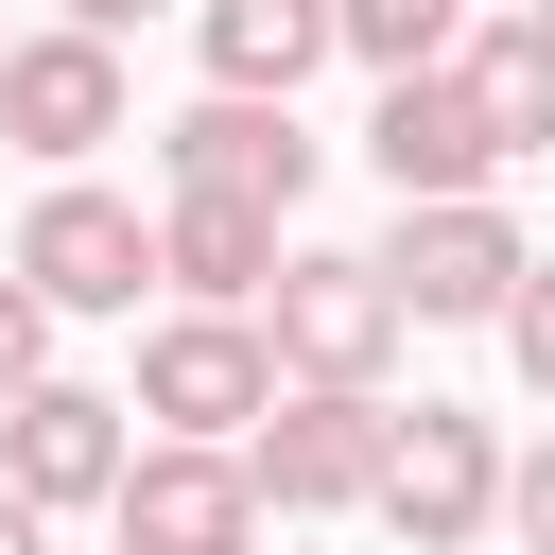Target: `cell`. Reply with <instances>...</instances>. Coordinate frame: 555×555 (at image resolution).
I'll return each instance as SVG.
<instances>
[{
    "mask_svg": "<svg viewBox=\"0 0 555 555\" xmlns=\"http://www.w3.org/2000/svg\"><path fill=\"white\" fill-rule=\"evenodd\" d=\"M364 260L399 278V312H416V330H503V295H520V260H538V243H520V208H503V191H434V208H399Z\"/></svg>",
    "mask_w": 555,
    "mask_h": 555,
    "instance_id": "4",
    "label": "cell"
},
{
    "mask_svg": "<svg viewBox=\"0 0 555 555\" xmlns=\"http://www.w3.org/2000/svg\"><path fill=\"white\" fill-rule=\"evenodd\" d=\"M121 121H139V87H121V52H104V35H69V17H52V35H17V52H0V139H17L35 173H87Z\"/></svg>",
    "mask_w": 555,
    "mask_h": 555,
    "instance_id": "10",
    "label": "cell"
},
{
    "mask_svg": "<svg viewBox=\"0 0 555 555\" xmlns=\"http://www.w3.org/2000/svg\"><path fill=\"white\" fill-rule=\"evenodd\" d=\"M17 382H52V295L0 260V399H17Z\"/></svg>",
    "mask_w": 555,
    "mask_h": 555,
    "instance_id": "16",
    "label": "cell"
},
{
    "mask_svg": "<svg viewBox=\"0 0 555 555\" xmlns=\"http://www.w3.org/2000/svg\"><path fill=\"white\" fill-rule=\"evenodd\" d=\"M399 278L364 260V243H278V278H260V347H278V382H364L382 399V364H399Z\"/></svg>",
    "mask_w": 555,
    "mask_h": 555,
    "instance_id": "1",
    "label": "cell"
},
{
    "mask_svg": "<svg viewBox=\"0 0 555 555\" xmlns=\"http://www.w3.org/2000/svg\"><path fill=\"white\" fill-rule=\"evenodd\" d=\"M121 451H139V416L104 399V382H17L0 399V486L35 503V520H104V486H121Z\"/></svg>",
    "mask_w": 555,
    "mask_h": 555,
    "instance_id": "9",
    "label": "cell"
},
{
    "mask_svg": "<svg viewBox=\"0 0 555 555\" xmlns=\"http://www.w3.org/2000/svg\"><path fill=\"white\" fill-rule=\"evenodd\" d=\"M191 52H208V87L295 104V87L330 69V0H191Z\"/></svg>",
    "mask_w": 555,
    "mask_h": 555,
    "instance_id": "13",
    "label": "cell"
},
{
    "mask_svg": "<svg viewBox=\"0 0 555 555\" xmlns=\"http://www.w3.org/2000/svg\"><path fill=\"white\" fill-rule=\"evenodd\" d=\"M278 208H208V191H156V278H173V312H260V278H278Z\"/></svg>",
    "mask_w": 555,
    "mask_h": 555,
    "instance_id": "12",
    "label": "cell"
},
{
    "mask_svg": "<svg viewBox=\"0 0 555 555\" xmlns=\"http://www.w3.org/2000/svg\"><path fill=\"white\" fill-rule=\"evenodd\" d=\"M0 52H17V17H0Z\"/></svg>",
    "mask_w": 555,
    "mask_h": 555,
    "instance_id": "22",
    "label": "cell"
},
{
    "mask_svg": "<svg viewBox=\"0 0 555 555\" xmlns=\"http://www.w3.org/2000/svg\"><path fill=\"white\" fill-rule=\"evenodd\" d=\"M0 555H52V520H35V503H17V486H0Z\"/></svg>",
    "mask_w": 555,
    "mask_h": 555,
    "instance_id": "20",
    "label": "cell"
},
{
    "mask_svg": "<svg viewBox=\"0 0 555 555\" xmlns=\"http://www.w3.org/2000/svg\"><path fill=\"white\" fill-rule=\"evenodd\" d=\"M104 538H121V555H260L278 520H260L243 451H191V434H139V451H121V486H104Z\"/></svg>",
    "mask_w": 555,
    "mask_h": 555,
    "instance_id": "6",
    "label": "cell"
},
{
    "mask_svg": "<svg viewBox=\"0 0 555 555\" xmlns=\"http://www.w3.org/2000/svg\"><path fill=\"white\" fill-rule=\"evenodd\" d=\"M52 312H139V278H156V225H139V191H104V173H52L35 208H17V243H0Z\"/></svg>",
    "mask_w": 555,
    "mask_h": 555,
    "instance_id": "8",
    "label": "cell"
},
{
    "mask_svg": "<svg viewBox=\"0 0 555 555\" xmlns=\"http://www.w3.org/2000/svg\"><path fill=\"white\" fill-rule=\"evenodd\" d=\"M364 520H382L399 555H468V538L503 520V434H486L468 399H416V416L382 434V486H364Z\"/></svg>",
    "mask_w": 555,
    "mask_h": 555,
    "instance_id": "5",
    "label": "cell"
},
{
    "mask_svg": "<svg viewBox=\"0 0 555 555\" xmlns=\"http://www.w3.org/2000/svg\"><path fill=\"white\" fill-rule=\"evenodd\" d=\"M520 17H555V0H520Z\"/></svg>",
    "mask_w": 555,
    "mask_h": 555,
    "instance_id": "21",
    "label": "cell"
},
{
    "mask_svg": "<svg viewBox=\"0 0 555 555\" xmlns=\"http://www.w3.org/2000/svg\"><path fill=\"white\" fill-rule=\"evenodd\" d=\"M52 17H69V35H104V52H121V35H139V17H173V0H52Z\"/></svg>",
    "mask_w": 555,
    "mask_h": 555,
    "instance_id": "19",
    "label": "cell"
},
{
    "mask_svg": "<svg viewBox=\"0 0 555 555\" xmlns=\"http://www.w3.org/2000/svg\"><path fill=\"white\" fill-rule=\"evenodd\" d=\"M451 69H468V104H486V139L503 156H555V17H486V35H451Z\"/></svg>",
    "mask_w": 555,
    "mask_h": 555,
    "instance_id": "14",
    "label": "cell"
},
{
    "mask_svg": "<svg viewBox=\"0 0 555 555\" xmlns=\"http://www.w3.org/2000/svg\"><path fill=\"white\" fill-rule=\"evenodd\" d=\"M503 538H520V555H555V434H538V451H503Z\"/></svg>",
    "mask_w": 555,
    "mask_h": 555,
    "instance_id": "18",
    "label": "cell"
},
{
    "mask_svg": "<svg viewBox=\"0 0 555 555\" xmlns=\"http://www.w3.org/2000/svg\"><path fill=\"white\" fill-rule=\"evenodd\" d=\"M382 434H399V399H364V382H278V416L243 434V486H260V520H364V486H382Z\"/></svg>",
    "mask_w": 555,
    "mask_h": 555,
    "instance_id": "3",
    "label": "cell"
},
{
    "mask_svg": "<svg viewBox=\"0 0 555 555\" xmlns=\"http://www.w3.org/2000/svg\"><path fill=\"white\" fill-rule=\"evenodd\" d=\"M312 121L295 104H243V87H208V104H173L156 121V191H208V208H278L295 225V191H312Z\"/></svg>",
    "mask_w": 555,
    "mask_h": 555,
    "instance_id": "7",
    "label": "cell"
},
{
    "mask_svg": "<svg viewBox=\"0 0 555 555\" xmlns=\"http://www.w3.org/2000/svg\"><path fill=\"white\" fill-rule=\"evenodd\" d=\"M451 35H468V0H330V52L382 69V87L399 69H451Z\"/></svg>",
    "mask_w": 555,
    "mask_h": 555,
    "instance_id": "15",
    "label": "cell"
},
{
    "mask_svg": "<svg viewBox=\"0 0 555 555\" xmlns=\"http://www.w3.org/2000/svg\"><path fill=\"white\" fill-rule=\"evenodd\" d=\"M503 364L555 399V260H520V295H503Z\"/></svg>",
    "mask_w": 555,
    "mask_h": 555,
    "instance_id": "17",
    "label": "cell"
},
{
    "mask_svg": "<svg viewBox=\"0 0 555 555\" xmlns=\"http://www.w3.org/2000/svg\"><path fill=\"white\" fill-rule=\"evenodd\" d=\"M260 555H278V538H260Z\"/></svg>",
    "mask_w": 555,
    "mask_h": 555,
    "instance_id": "23",
    "label": "cell"
},
{
    "mask_svg": "<svg viewBox=\"0 0 555 555\" xmlns=\"http://www.w3.org/2000/svg\"><path fill=\"white\" fill-rule=\"evenodd\" d=\"M121 416H139V434H191V451H243V434L278 416V347H260V312H156Z\"/></svg>",
    "mask_w": 555,
    "mask_h": 555,
    "instance_id": "2",
    "label": "cell"
},
{
    "mask_svg": "<svg viewBox=\"0 0 555 555\" xmlns=\"http://www.w3.org/2000/svg\"><path fill=\"white\" fill-rule=\"evenodd\" d=\"M364 156H382L399 208H434V191H503V139H486L468 69H399V87L364 104Z\"/></svg>",
    "mask_w": 555,
    "mask_h": 555,
    "instance_id": "11",
    "label": "cell"
}]
</instances>
